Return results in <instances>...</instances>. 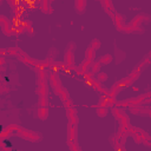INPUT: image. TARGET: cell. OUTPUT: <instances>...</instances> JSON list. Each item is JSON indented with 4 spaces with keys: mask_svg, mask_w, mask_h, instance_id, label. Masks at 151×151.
Returning a JSON list of instances; mask_svg holds the SVG:
<instances>
[{
    "mask_svg": "<svg viewBox=\"0 0 151 151\" xmlns=\"http://www.w3.org/2000/svg\"><path fill=\"white\" fill-rule=\"evenodd\" d=\"M116 53H117V60H116V61L119 64V63L125 58V57H124V55H125V53H124L123 51H119V50H116Z\"/></svg>",
    "mask_w": 151,
    "mask_h": 151,
    "instance_id": "cell-24",
    "label": "cell"
},
{
    "mask_svg": "<svg viewBox=\"0 0 151 151\" xmlns=\"http://www.w3.org/2000/svg\"><path fill=\"white\" fill-rule=\"evenodd\" d=\"M19 52H20V50H19L18 47H12V48H8V50H7V53H8L9 55H14V57H17V55L19 54Z\"/></svg>",
    "mask_w": 151,
    "mask_h": 151,
    "instance_id": "cell-22",
    "label": "cell"
},
{
    "mask_svg": "<svg viewBox=\"0 0 151 151\" xmlns=\"http://www.w3.org/2000/svg\"><path fill=\"white\" fill-rule=\"evenodd\" d=\"M48 116V109L46 106H39L37 110H35V117L41 119V120H45Z\"/></svg>",
    "mask_w": 151,
    "mask_h": 151,
    "instance_id": "cell-11",
    "label": "cell"
},
{
    "mask_svg": "<svg viewBox=\"0 0 151 151\" xmlns=\"http://www.w3.org/2000/svg\"><path fill=\"white\" fill-rule=\"evenodd\" d=\"M100 64H99V61L97 60V61H93L92 64H91V72H92V74H94V73H98L99 72V70H100Z\"/></svg>",
    "mask_w": 151,
    "mask_h": 151,
    "instance_id": "cell-19",
    "label": "cell"
},
{
    "mask_svg": "<svg viewBox=\"0 0 151 151\" xmlns=\"http://www.w3.org/2000/svg\"><path fill=\"white\" fill-rule=\"evenodd\" d=\"M146 57H147V58H149V59H150V60H151V52H150V53H149V54H147V55H146Z\"/></svg>",
    "mask_w": 151,
    "mask_h": 151,
    "instance_id": "cell-28",
    "label": "cell"
},
{
    "mask_svg": "<svg viewBox=\"0 0 151 151\" xmlns=\"http://www.w3.org/2000/svg\"><path fill=\"white\" fill-rule=\"evenodd\" d=\"M150 20H151V17H150L149 14H146V13H140V14L136 15V17L131 20L130 25L133 26V27H140V26H142V22L150 21Z\"/></svg>",
    "mask_w": 151,
    "mask_h": 151,
    "instance_id": "cell-4",
    "label": "cell"
},
{
    "mask_svg": "<svg viewBox=\"0 0 151 151\" xmlns=\"http://www.w3.org/2000/svg\"><path fill=\"white\" fill-rule=\"evenodd\" d=\"M0 24H1L2 32H4L5 34H9V33L14 32V27H15V25L11 24V21H9L6 17L0 15Z\"/></svg>",
    "mask_w": 151,
    "mask_h": 151,
    "instance_id": "cell-5",
    "label": "cell"
},
{
    "mask_svg": "<svg viewBox=\"0 0 151 151\" xmlns=\"http://www.w3.org/2000/svg\"><path fill=\"white\" fill-rule=\"evenodd\" d=\"M40 9H41L44 13H48V14H51V13L53 12V8L51 7V2L47 1V0L40 2Z\"/></svg>",
    "mask_w": 151,
    "mask_h": 151,
    "instance_id": "cell-13",
    "label": "cell"
},
{
    "mask_svg": "<svg viewBox=\"0 0 151 151\" xmlns=\"http://www.w3.org/2000/svg\"><path fill=\"white\" fill-rule=\"evenodd\" d=\"M17 58L20 60V61H22V63H25V64H27V65H29V66H34V64H35V60L34 59H32L31 57H28L26 53H24V52H19V54L17 55Z\"/></svg>",
    "mask_w": 151,
    "mask_h": 151,
    "instance_id": "cell-8",
    "label": "cell"
},
{
    "mask_svg": "<svg viewBox=\"0 0 151 151\" xmlns=\"http://www.w3.org/2000/svg\"><path fill=\"white\" fill-rule=\"evenodd\" d=\"M67 119H68V124H73L77 125L78 123V117H77V111L74 107H71L67 110Z\"/></svg>",
    "mask_w": 151,
    "mask_h": 151,
    "instance_id": "cell-10",
    "label": "cell"
},
{
    "mask_svg": "<svg viewBox=\"0 0 151 151\" xmlns=\"http://www.w3.org/2000/svg\"><path fill=\"white\" fill-rule=\"evenodd\" d=\"M100 4L104 6V9L106 11V13L111 15V18H113L116 15V9H114V6L112 5V2H110L107 0H104V1H100Z\"/></svg>",
    "mask_w": 151,
    "mask_h": 151,
    "instance_id": "cell-9",
    "label": "cell"
},
{
    "mask_svg": "<svg viewBox=\"0 0 151 151\" xmlns=\"http://www.w3.org/2000/svg\"><path fill=\"white\" fill-rule=\"evenodd\" d=\"M74 48H76V44L73 41H71L64 53V64L68 67H71L72 70H74V64H73V55H74Z\"/></svg>",
    "mask_w": 151,
    "mask_h": 151,
    "instance_id": "cell-2",
    "label": "cell"
},
{
    "mask_svg": "<svg viewBox=\"0 0 151 151\" xmlns=\"http://www.w3.org/2000/svg\"><path fill=\"white\" fill-rule=\"evenodd\" d=\"M112 114L114 116V118H117L118 120H120L124 116H126V113H125V111L122 109V107H112Z\"/></svg>",
    "mask_w": 151,
    "mask_h": 151,
    "instance_id": "cell-14",
    "label": "cell"
},
{
    "mask_svg": "<svg viewBox=\"0 0 151 151\" xmlns=\"http://www.w3.org/2000/svg\"><path fill=\"white\" fill-rule=\"evenodd\" d=\"M86 5H87L86 0H76L74 1V8H76L77 13H79V14L84 13L86 9Z\"/></svg>",
    "mask_w": 151,
    "mask_h": 151,
    "instance_id": "cell-12",
    "label": "cell"
},
{
    "mask_svg": "<svg viewBox=\"0 0 151 151\" xmlns=\"http://www.w3.org/2000/svg\"><path fill=\"white\" fill-rule=\"evenodd\" d=\"M94 55H96V51L88 46V47H87V50H86V57H85V58H86V59H88V60H91V61H93Z\"/></svg>",
    "mask_w": 151,
    "mask_h": 151,
    "instance_id": "cell-18",
    "label": "cell"
},
{
    "mask_svg": "<svg viewBox=\"0 0 151 151\" xmlns=\"http://www.w3.org/2000/svg\"><path fill=\"white\" fill-rule=\"evenodd\" d=\"M57 54H58V51H57L54 47H52V48L50 50L48 54H47V58H52V59H53V57H54V55H57Z\"/></svg>",
    "mask_w": 151,
    "mask_h": 151,
    "instance_id": "cell-26",
    "label": "cell"
},
{
    "mask_svg": "<svg viewBox=\"0 0 151 151\" xmlns=\"http://www.w3.org/2000/svg\"><path fill=\"white\" fill-rule=\"evenodd\" d=\"M111 60H112V57H111L110 54L101 55V57L98 59V61H99V64H100V65H106V64H110V63H111Z\"/></svg>",
    "mask_w": 151,
    "mask_h": 151,
    "instance_id": "cell-16",
    "label": "cell"
},
{
    "mask_svg": "<svg viewBox=\"0 0 151 151\" xmlns=\"http://www.w3.org/2000/svg\"><path fill=\"white\" fill-rule=\"evenodd\" d=\"M106 79H107V74H106V73H103V72L98 73L97 78H96V80H97L98 83H103V81L106 80Z\"/></svg>",
    "mask_w": 151,
    "mask_h": 151,
    "instance_id": "cell-23",
    "label": "cell"
},
{
    "mask_svg": "<svg viewBox=\"0 0 151 151\" xmlns=\"http://www.w3.org/2000/svg\"><path fill=\"white\" fill-rule=\"evenodd\" d=\"M14 134L18 137H21L24 139H28L31 142H39L41 139V136L39 132L37 131H29V130H25L22 127H19L17 125H14Z\"/></svg>",
    "mask_w": 151,
    "mask_h": 151,
    "instance_id": "cell-1",
    "label": "cell"
},
{
    "mask_svg": "<svg viewBox=\"0 0 151 151\" xmlns=\"http://www.w3.org/2000/svg\"><path fill=\"white\" fill-rule=\"evenodd\" d=\"M112 20H113V22H114L116 27H117L119 31H123V29H124V27L126 26V25H124L125 17H124L123 14H120V13H116V15L112 18Z\"/></svg>",
    "mask_w": 151,
    "mask_h": 151,
    "instance_id": "cell-6",
    "label": "cell"
},
{
    "mask_svg": "<svg viewBox=\"0 0 151 151\" xmlns=\"http://www.w3.org/2000/svg\"><path fill=\"white\" fill-rule=\"evenodd\" d=\"M51 68H52L53 73H57V72H59L60 70H63V64H60V63H53V64L51 65Z\"/></svg>",
    "mask_w": 151,
    "mask_h": 151,
    "instance_id": "cell-20",
    "label": "cell"
},
{
    "mask_svg": "<svg viewBox=\"0 0 151 151\" xmlns=\"http://www.w3.org/2000/svg\"><path fill=\"white\" fill-rule=\"evenodd\" d=\"M146 114H147L149 117H151V107H147V112H146Z\"/></svg>",
    "mask_w": 151,
    "mask_h": 151,
    "instance_id": "cell-27",
    "label": "cell"
},
{
    "mask_svg": "<svg viewBox=\"0 0 151 151\" xmlns=\"http://www.w3.org/2000/svg\"><path fill=\"white\" fill-rule=\"evenodd\" d=\"M67 145L70 147V151H81L77 140H67Z\"/></svg>",
    "mask_w": 151,
    "mask_h": 151,
    "instance_id": "cell-15",
    "label": "cell"
},
{
    "mask_svg": "<svg viewBox=\"0 0 151 151\" xmlns=\"http://www.w3.org/2000/svg\"><path fill=\"white\" fill-rule=\"evenodd\" d=\"M21 24L24 25L25 31H27L29 34H33V33H34V29H33V27H32V25H31V21H29V20H25V21H22Z\"/></svg>",
    "mask_w": 151,
    "mask_h": 151,
    "instance_id": "cell-17",
    "label": "cell"
},
{
    "mask_svg": "<svg viewBox=\"0 0 151 151\" xmlns=\"http://www.w3.org/2000/svg\"><path fill=\"white\" fill-rule=\"evenodd\" d=\"M98 116L99 117H105L106 116V113H107V111H106V107H98Z\"/></svg>",
    "mask_w": 151,
    "mask_h": 151,
    "instance_id": "cell-25",
    "label": "cell"
},
{
    "mask_svg": "<svg viewBox=\"0 0 151 151\" xmlns=\"http://www.w3.org/2000/svg\"><path fill=\"white\" fill-rule=\"evenodd\" d=\"M48 80H50V83H51V86L53 87L54 93H55L57 96H59V97H60L61 91H63V88H64V87H63V85H61V81H60V79H59L58 74H57V73H52V74H50Z\"/></svg>",
    "mask_w": 151,
    "mask_h": 151,
    "instance_id": "cell-3",
    "label": "cell"
},
{
    "mask_svg": "<svg viewBox=\"0 0 151 151\" xmlns=\"http://www.w3.org/2000/svg\"><path fill=\"white\" fill-rule=\"evenodd\" d=\"M60 98H61V100H63L64 106H65L66 110L73 107V104H72V100H71V98H70V96H68V92H67L65 88H63L61 94H60Z\"/></svg>",
    "mask_w": 151,
    "mask_h": 151,
    "instance_id": "cell-7",
    "label": "cell"
},
{
    "mask_svg": "<svg viewBox=\"0 0 151 151\" xmlns=\"http://www.w3.org/2000/svg\"><path fill=\"white\" fill-rule=\"evenodd\" d=\"M90 47L93 48L94 51H97V50L100 47V41H99L98 39H93V40L91 41V44H90Z\"/></svg>",
    "mask_w": 151,
    "mask_h": 151,
    "instance_id": "cell-21",
    "label": "cell"
}]
</instances>
